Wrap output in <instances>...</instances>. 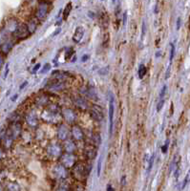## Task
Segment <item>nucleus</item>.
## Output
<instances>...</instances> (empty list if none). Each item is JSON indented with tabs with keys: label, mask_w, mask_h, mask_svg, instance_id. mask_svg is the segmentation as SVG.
Instances as JSON below:
<instances>
[{
	"label": "nucleus",
	"mask_w": 190,
	"mask_h": 191,
	"mask_svg": "<svg viewBox=\"0 0 190 191\" xmlns=\"http://www.w3.org/2000/svg\"><path fill=\"white\" fill-rule=\"evenodd\" d=\"M30 32L28 30V27L25 24H18L17 27L15 28V30L14 31V37H17L18 39H24L28 37Z\"/></svg>",
	"instance_id": "nucleus-1"
},
{
	"label": "nucleus",
	"mask_w": 190,
	"mask_h": 191,
	"mask_svg": "<svg viewBox=\"0 0 190 191\" xmlns=\"http://www.w3.org/2000/svg\"><path fill=\"white\" fill-rule=\"evenodd\" d=\"M60 161H61V164L65 166L66 168H70L73 167L76 164V157L72 153L68 152L67 154H64V155L61 156Z\"/></svg>",
	"instance_id": "nucleus-2"
},
{
	"label": "nucleus",
	"mask_w": 190,
	"mask_h": 191,
	"mask_svg": "<svg viewBox=\"0 0 190 191\" xmlns=\"http://www.w3.org/2000/svg\"><path fill=\"white\" fill-rule=\"evenodd\" d=\"M53 174L54 176L58 179V180H64L67 178V170L65 166H63L62 164H58L54 167L53 170Z\"/></svg>",
	"instance_id": "nucleus-3"
},
{
	"label": "nucleus",
	"mask_w": 190,
	"mask_h": 191,
	"mask_svg": "<svg viewBox=\"0 0 190 191\" xmlns=\"http://www.w3.org/2000/svg\"><path fill=\"white\" fill-rule=\"evenodd\" d=\"M74 172L76 177L78 179H83L88 176L89 172H90V169H87L83 164H78L75 166Z\"/></svg>",
	"instance_id": "nucleus-4"
},
{
	"label": "nucleus",
	"mask_w": 190,
	"mask_h": 191,
	"mask_svg": "<svg viewBox=\"0 0 190 191\" xmlns=\"http://www.w3.org/2000/svg\"><path fill=\"white\" fill-rule=\"evenodd\" d=\"M91 116L96 121H101L103 120V110L100 106L94 105L91 109Z\"/></svg>",
	"instance_id": "nucleus-5"
},
{
	"label": "nucleus",
	"mask_w": 190,
	"mask_h": 191,
	"mask_svg": "<svg viewBox=\"0 0 190 191\" xmlns=\"http://www.w3.org/2000/svg\"><path fill=\"white\" fill-rule=\"evenodd\" d=\"M114 99L113 97L110 99L109 102V135H112L113 133V124H114Z\"/></svg>",
	"instance_id": "nucleus-6"
},
{
	"label": "nucleus",
	"mask_w": 190,
	"mask_h": 191,
	"mask_svg": "<svg viewBox=\"0 0 190 191\" xmlns=\"http://www.w3.org/2000/svg\"><path fill=\"white\" fill-rule=\"evenodd\" d=\"M48 9H49V7H48V4L46 2H41L38 5L37 7V12H36V17L38 19H43L45 18V16L47 15V13H48Z\"/></svg>",
	"instance_id": "nucleus-7"
},
{
	"label": "nucleus",
	"mask_w": 190,
	"mask_h": 191,
	"mask_svg": "<svg viewBox=\"0 0 190 191\" xmlns=\"http://www.w3.org/2000/svg\"><path fill=\"white\" fill-rule=\"evenodd\" d=\"M7 132L11 134L14 139H17V138L20 135V132H21V126H20V124L17 123H12L10 128L7 130Z\"/></svg>",
	"instance_id": "nucleus-8"
},
{
	"label": "nucleus",
	"mask_w": 190,
	"mask_h": 191,
	"mask_svg": "<svg viewBox=\"0 0 190 191\" xmlns=\"http://www.w3.org/2000/svg\"><path fill=\"white\" fill-rule=\"evenodd\" d=\"M48 154L53 157H60L61 156V147L59 144H51L47 148Z\"/></svg>",
	"instance_id": "nucleus-9"
},
{
	"label": "nucleus",
	"mask_w": 190,
	"mask_h": 191,
	"mask_svg": "<svg viewBox=\"0 0 190 191\" xmlns=\"http://www.w3.org/2000/svg\"><path fill=\"white\" fill-rule=\"evenodd\" d=\"M63 116H64V119L66 120L67 123H74L76 120V113L72 110V109L69 108H66L63 110Z\"/></svg>",
	"instance_id": "nucleus-10"
},
{
	"label": "nucleus",
	"mask_w": 190,
	"mask_h": 191,
	"mask_svg": "<svg viewBox=\"0 0 190 191\" xmlns=\"http://www.w3.org/2000/svg\"><path fill=\"white\" fill-rule=\"evenodd\" d=\"M84 32L85 31H84V28L82 26H78L76 28L75 34L73 35V40H74L75 43H79L81 41L84 35Z\"/></svg>",
	"instance_id": "nucleus-11"
},
{
	"label": "nucleus",
	"mask_w": 190,
	"mask_h": 191,
	"mask_svg": "<svg viewBox=\"0 0 190 191\" xmlns=\"http://www.w3.org/2000/svg\"><path fill=\"white\" fill-rule=\"evenodd\" d=\"M14 42L13 41V39L7 38L5 41L1 44V51H2L3 54H5V55L9 54L10 51L14 47Z\"/></svg>",
	"instance_id": "nucleus-12"
},
{
	"label": "nucleus",
	"mask_w": 190,
	"mask_h": 191,
	"mask_svg": "<svg viewBox=\"0 0 190 191\" xmlns=\"http://www.w3.org/2000/svg\"><path fill=\"white\" fill-rule=\"evenodd\" d=\"M58 136L60 140L62 141H65L68 139V136H69V130H68L67 126L64 124H61L60 126L58 127Z\"/></svg>",
	"instance_id": "nucleus-13"
},
{
	"label": "nucleus",
	"mask_w": 190,
	"mask_h": 191,
	"mask_svg": "<svg viewBox=\"0 0 190 191\" xmlns=\"http://www.w3.org/2000/svg\"><path fill=\"white\" fill-rule=\"evenodd\" d=\"M84 153H85L86 157L88 159H94L96 155V145H86L85 149H84Z\"/></svg>",
	"instance_id": "nucleus-14"
},
{
	"label": "nucleus",
	"mask_w": 190,
	"mask_h": 191,
	"mask_svg": "<svg viewBox=\"0 0 190 191\" xmlns=\"http://www.w3.org/2000/svg\"><path fill=\"white\" fill-rule=\"evenodd\" d=\"M72 134L76 140L80 141L83 139V132L81 128H80L78 125H74L72 128Z\"/></svg>",
	"instance_id": "nucleus-15"
},
{
	"label": "nucleus",
	"mask_w": 190,
	"mask_h": 191,
	"mask_svg": "<svg viewBox=\"0 0 190 191\" xmlns=\"http://www.w3.org/2000/svg\"><path fill=\"white\" fill-rule=\"evenodd\" d=\"M64 87H65V84H64L63 82H60V81L58 80H55L54 82H52L51 83V86H50V89L51 90H61V89H63Z\"/></svg>",
	"instance_id": "nucleus-16"
},
{
	"label": "nucleus",
	"mask_w": 190,
	"mask_h": 191,
	"mask_svg": "<svg viewBox=\"0 0 190 191\" xmlns=\"http://www.w3.org/2000/svg\"><path fill=\"white\" fill-rule=\"evenodd\" d=\"M75 103L76 106H78L80 108H82V109H87L88 107V104L86 102V100H84L83 99H81V97H75Z\"/></svg>",
	"instance_id": "nucleus-17"
},
{
	"label": "nucleus",
	"mask_w": 190,
	"mask_h": 191,
	"mask_svg": "<svg viewBox=\"0 0 190 191\" xmlns=\"http://www.w3.org/2000/svg\"><path fill=\"white\" fill-rule=\"evenodd\" d=\"M36 25H37V20L35 18L31 19L29 22L27 24V27H28V30H29L30 34H33V32L35 31L36 29Z\"/></svg>",
	"instance_id": "nucleus-18"
},
{
	"label": "nucleus",
	"mask_w": 190,
	"mask_h": 191,
	"mask_svg": "<svg viewBox=\"0 0 190 191\" xmlns=\"http://www.w3.org/2000/svg\"><path fill=\"white\" fill-rule=\"evenodd\" d=\"M65 150L69 153H73L76 150V144L72 140H67L65 143Z\"/></svg>",
	"instance_id": "nucleus-19"
},
{
	"label": "nucleus",
	"mask_w": 190,
	"mask_h": 191,
	"mask_svg": "<svg viewBox=\"0 0 190 191\" xmlns=\"http://www.w3.org/2000/svg\"><path fill=\"white\" fill-rule=\"evenodd\" d=\"M27 123H29L31 126H35L36 124H37V120H36V116H35L33 113L32 114H29V115L27 116Z\"/></svg>",
	"instance_id": "nucleus-20"
},
{
	"label": "nucleus",
	"mask_w": 190,
	"mask_h": 191,
	"mask_svg": "<svg viewBox=\"0 0 190 191\" xmlns=\"http://www.w3.org/2000/svg\"><path fill=\"white\" fill-rule=\"evenodd\" d=\"M71 11H72V3L70 2V3L67 4L65 9H64V11H63V19L64 20H66L68 18V16H69Z\"/></svg>",
	"instance_id": "nucleus-21"
},
{
	"label": "nucleus",
	"mask_w": 190,
	"mask_h": 191,
	"mask_svg": "<svg viewBox=\"0 0 190 191\" xmlns=\"http://www.w3.org/2000/svg\"><path fill=\"white\" fill-rule=\"evenodd\" d=\"M52 76H53V78L58 79H64V78H66L67 74H65V73H61L60 71L56 70V71H54V72L52 73Z\"/></svg>",
	"instance_id": "nucleus-22"
},
{
	"label": "nucleus",
	"mask_w": 190,
	"mask_h": 191,
	"mask_svg": "<svg viewBox=\"0 0 190 191\" xmlns=\"http://www.w3.org/2000/svg\"><path fill=\"white\" fill-rule=\"evenodd\" d=\"M93 141H94L95 145L96 146V147H98V146L100 144V143H101V140H100L99 134H94V135H93Z\"/></svg>",
	"instance_id": "nucleus-23"
},
{
	"label": "nucleus",
	"mask_w": 190,
	"mask_h": 191,
	"mask_svg": "<svg viewBox=\"0 0 190 191\" xmlns=\"http://www.w3.org/2000/svg\"><path fill=\"white\" fill-rule=\"evenodd\" d=\"M145 74H146V68H145L144 65L140 64V69H139V76H140V79H142L143 76H145Z\"/></svg>",
	"instance_id": "nucleus-24"
},
{
	"label": "nucleus",
	"mask_w": 190,
	"mask_h": 191,
	"mask_svg": "<svg viewBox=\"0 0 190 191\" xmlns=\"http://www.w3.org/2000/svg\"><path fill=\"white\" fill-rule=\"evenodd\" d=\"M102 159H103V157L102 156H100L99 157V159L98 161V176H100V172H101V164H102Z\"/></svg>",
	"instance_id": "nucleus-25"
},
{
	"label": "nucleus",
	"mask_w": 190,
	"mask_h": 191,
	"mask_svg": "<svg viewBox=\"0 0 190 191\" xmlns=\"http://www.w3.org/2000/svg\"><path fill=\"white\" fill-rule=\"evenodd\" d=\"M49 70H51V64L50 63H46L43 66V69H42L41 71H40V73H41V74H46V73L49 71Z\"/></svg>",
	"instance_id": "nucleus-26"
},
{
	"label": "nucleus",
	"mask_w": 190,
	"mask_h": 191,
	"mask_svg": "<svg viewBox=\"0 0 190 191\" xmlns=\"http://www.w3.org/2000/svg\"><path fill=\"white\" fill-rule=\"evenodd\" d=\"M154 159H155V155L153 154L151 156L150 160H149V165H148V169H147V172H150L151 169H152V166H153V162H154Z\"/></svg>",
	"instance_id": "nucleus-27"
},
{
	"label": "nucleus",
	"mask_w": 190,
	"mask_h": 191,
	"mask_svg": "<svg viewBox=\"0 0 190 191\" xmlns=\"http://www.w3.org/2000/svg\"><path fill=\"white\" fill-rule=\"evenodd\" d=\"M163 104H164V99H160V101H159V102H158V104H157V111H158V112H160V111L161 110V108H163Z\"/></svg>",
	"instance_id": "nucleus-28"
},
{
	"label": "nucleus",
	"mask_w": 190,
	"mask_h": 191,
	"mask_svg": "<svg viewBox=\"0 0 190 191\" xmlns=\"http://www.w3.org/2000/svg\"><path fill=\"white\" fill-rule=\"evenodd\" d=\"M8 189L9 190H19V186L17 184H15V182H14V184H10L9 185V187H8Z\"/></svg>",
	"instance_id": "nucleus-29"
},
{
	"label": "nucleus",
	"mask_w": 190,
	"mask_h": 191,
	"mask_svg": "<svg viewBox=\"0 0 190 191\" xmlns=\"http://www.w3.org/2000/svg\"><path fill=\"white\" fill-rule=\"evenodd\" d=\"M166 90H167V86H166V85H164V86L163 87V89H161L160 94V99H163V97H164L165 93H166Z\"/></svg>",
	"instance_id": "nucleus-30"
},
{
	"label": "nucleus",
	"mask_w": 190,
	"mask_h": 191,
	"mask_svg": "<svg viewBox=\"0 0 190 191\" xmlns=\"http://www.w3.org/2000/svg\"><path fill=\"white\" fill-rule=\"evenodd\" d=\"M168 144H169V141L167 140V141H166V143H165V144L163 146V147H161V152H163V153H166V152H167Z\"/></svg>",
	"instance_id": "nucleus-31"
},
{
	"label": "nucleus",
	"mask_w": 190,
	"mask_h": 191,
	"mask_svg": "<svg viewBox=\"0 0 190 191\" xmlns=\"http://www.w3.org/2000/svg\"><path fill=\"white\" fill-rule=\"evenodd\" d=\"M175 55V46L171 44V53H170V61H172V59Z\"/></svg>",
	"instance_id": "nucleus-32"
},
{
	"label": "nucleus",
	"mask_w": 190,
	"mask_h": 191,
	"mask_svg": "<svg viewBox=\"0 0 190 191\" xmlns=\"http://www.w3.org/2000/svg\"><path fill=\"white\" fill-rule=\"evenodd\" d=\"M142 34H141V37H143L145 35V32H146V24H145V21L142 22Z\"/></svg>",
	"instance_id": "nucleus-33"
},
{
	"label": "nucleus",
	"mask_w": 190,
	"mask_h": 191,
	"mask_svg": "<svg viewBox=\"0 0 190 191\" xmlns=\"http://www.w3.org/2000/svg\"><path fill=\"white\" fill-rule=\"evenodd\" d=\"M99 73L100 75H106L107 73H108V67H106V68H103V69H101V70H99Z\"/></svg>",
	"instance_id": "nucleus-34"
},
{
	"label": "nucleus",
	"mask_w": 190,
	"mask_h": 191,
	"mask_svg": "<svg viewBox=\"0 0 190 191\" xmlns=\"http://www.w3.org/2000/svg\"><path fill=\"white\" fill-rule=\"evenodd\" d=\"M5 73H4V79H6L9 74V64H6V69H5Z\"/></svg>",
	"instance_id": "nucleus-35"
},
{
	"label": "nucleus",
	"mask_w": 190,
	"mask_h": 191,
	"mask_svg": "<svg viewBox=\"0 0 190 191\" xmlns=\"http://www.w3.org/2000/svg\"><path fill=\"white\" fill-rule=\"evenodd\" d=\"M39 68H40V64H39V63H37V64H36L35 66L34 67V69H33V72H32V73H33V74H35V73L36 71H37Z\"/></svg>",
	"instance_id": "nucleus-36"
},
{
	"label": "nucleus",
	"mask_w": 190,
	"mask_h": 191,
	"mask_svg": "<svg viewBox=\"0 0 190 191\" xmlns=\"http://www.w3.org/2000/svg\"><path fill=\"white\" fill-rule=\"evenodd\" d=\"M27 85H28V81H24V82H23L21 85H20V87H19V90H22V89L25 88V87L27 86Z\"/></svg>",
	"instance_id": "nucleus-37"
},
{
	"label": "nucleus",
	"mask_w": 190,
	"mask_h": 191,
	"mask_svg": "<svg viewBox=\"0 0 190 191\" xmlns=\"http://www.w3.org/2000/svg\"><path fill=\"white\" fill-rule=\"evenodd\" d=\"M126 20H127V13L125 12L124 14H123V25L126 24Z\"/></svg>",
	"instance_id": "nucleus-38"
},
{
	"label": "nucleus",
	"mask_w": 190,
	"mask_h": 191,
	"mask_svg": "<svg viewBox=\"0 0 190 191\" xmlns=\"http://www.w3.org/2000/svg\"><path fill=\"white\" fill-rule=\"evenodd\" d=\"M3 64H4V58L0 55V69H1V67L3 66Z\"/></svg>",
	"instance_id": "nucleus-39"
},
{
	"label": "nucleus",
	"mask_w": 190,
	"mask_h": 191,
	"mask_svg": "<svg viewBox=\"0 0 190 191\" xmlns=\"http://www.w3.org/2000/svg\"><path fill=\"white\" fill-rule=\"evenodd\" d=\"M180 27H181V18L179 17L177 20V30H180Z\"/></svg>",
	"instance_id": "nucleus-40"
},
{
	"label": "nucleus",
	"mask_w": 190,
	"mask_h": 191,
	"mask_svg": "<svg viewBox=\"0 0 190 191\" xmlns=\"http://www.w3.org/2000/svg\"><path fill=\"white\" fill-rule=\"evenodd\" d=\"M121 185H122V186H124L125 185H126V181H125V176H122V178H121Z\"/></svg>",
	"instance_id": "nucleus-41"
},
{
	"label": "nucleus",
	"mask_w": 190,
	"mask_h": 191,
	"mask_svg": "<svg viewBox=\"0 0 190 191\" xmlns=\"http://www.w3.org/2000/svg\"><path fill=\"white\" fill-rule=\"evenodd\" d=\"M5 133H6V132L2 131V129L0 128V140H2V139H3V137H4V135H5Z\"/></svg>",
	"instance_id": "nucleus-42"
},
{
	"label": "nucleus",
	"mask_w": 190,
	"mask_h": 191,
	"mask_svg": "<svg viewBox=\"0 0 190 191\" xmlns=\"http://www.w3.org/2000/svg\"><path fill=\"white\" fill-rule=\"evenodd\" d=\"M88 58H89V55H83V56H82L81 60H82L83 62H85V61H86V60H87Z\"/></svg>",
	"instance_id": "nucleus-43"
},
{
	"label": "nucleus",
	"mask_w": 190,
	"mask_h": 191,
	"mask_svg": "<svg viewBox=\"0 0 190 191\" xmlns=\"http://www.w3.org/2000/svg\"><path fill=\"white\" fill-rule=\"evenodd\" d=\"M107 190H108V191H112V190H114V188H113L110 185H108V186H107Z\"/></svg>",
	"instance_id": "nucleus-44"
},
{
	"label": "nucleus",
	"mask_w": 190,
	"mask_h": 191,
	"mask_svg": "<svg viewBox=\"0 0 190 191\" xmlns=\"http://www.w3.org/2000/svg\"><path fill=\"white\" fill-rule=\"evenodd\" d=\"M17 97H18L17 95H14V96L13 97H12V101H15V99H17Z\"/></svg>",
	"instance_id": "nucleus-45"
},
{
	"label": "nucleus",
	"mask_w": 190,
	"mask_h": 191,
	"mask_svg": "<svg viewBox=\"0 0 190 191\" xmlns=\"http://www.w3.org/2000/svg\"><path fill=\"white\" fill-rule=\"evenodd\" d=\"M59 32H60V29H58V30H56V31H55V34H54V35H55L56 34H59Z\"/></svg>",
	"instance_id": "nucleus-46"
},
{
	"label": "nucleus",
	"mask_w": 190,
	"mask_h": 191,
	"mask_svg": "<svg viewBox=\"0 0 190 191\" xmlns=\"http://www.w3.org/2000/svg\"><path fill=\"white\" fill-rule=\"evenodd\" d=\"M160 52L157 53V54H156V56H157V58H158V56H160Z\"/></svg>",
	"instance_id": "nucleus-47"
},
{
	"label": "nucleus",
	"mask_w": 190,
	"mask_h": 191,
	"mask_svg": "<svg viewBox=\"0 0 190 191\" xmlns=\"http://www.w3.org/2000/svg\"><path fill=\"white\" fill-rule=\"evenodd\" d=\"M112 1H113V3H115V2H116V0H112Z\"/></svg>",
	"instance_id": "nucleus-48"
}]
</instances>
